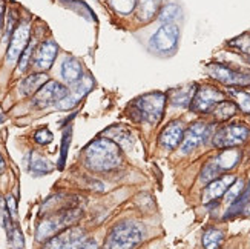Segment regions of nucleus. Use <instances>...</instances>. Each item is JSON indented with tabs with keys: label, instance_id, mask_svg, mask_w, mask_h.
Returning <instances> with one entry per match:
<instances>
[{
	"label": "nucleus",
	"instance_id": "f257e3e1",
	"mask_svg": "<svg viewBox=\"0 0 250 249\" xmlns=\"http://www.w3.org/2000/svg\"><path fill=\"white\" fill-rule=\"evenodd\" d=\"M84 163L91 171H111L122 165L120 146L111 138L102 137L94 140L84 149Z\"/></svg>",
	"mask_w": 250,
	"mask_h": 249
},
{
	"label": "nucleus",
	"instance_id": "f03ea898",
	"mask_svg": "<svg viewBox=\"0 0 250 249\" xmlns=\"http://www.w3.org/2000/svg\"><path fill=\"white\" fill-rule=\"evenodd\" d=\"M166 106V94L165 92H149L138 97L130 106V114L137 120L145 122L149 125H157L161 122L163 113Z\"/></svg>",
	"mask_w": 250,
	"mask_h": 249
},
{
	"label": "nucleus",
	"instance_id": "7ed1b4c3",
	"mask_svg": "<svg viewBox=\"0 0 250 249\" xmlns=\"http://www.w3.org/2000/svg\"><path fill=\"white\" fill-rule=\"evenodd\" d=\"M145 239V229L135 222H123L114 226L107 235L106 249H135Z\"/></svg>",
	"mask_w": 250,
	"mask_h": 249
},
{
	"label": "nucleus",
	"instance_id": "20e7f679",
	"mask_svg": "<svg viewBox=\"0 0 250 249\" xmlns=\"http://www.w3.org/2000/svg\"><path fill=\"white\" fill-rule=\"evenodd\" d=\"M180 40V28L173 23H167L158 28V31L149 40V49L157 52L160 56L173 54L178 46Z\"/></svg>",
	"mask_w": 250,
	"mask_h": 249
},
{
	"label": "nucleus",
	"instance_id": "39448f33",
	"mask_svg": "<svg viewBox=\"0 0 250 249\" xmlns=\"http://www.w3.org/2000/svg\"><path fill=\"white\" fill-rule=\"evenodd\" d=\"M250 137V129L246 125L233 123L221 128L213 136V145L220 149L235 148L238 145H243L246 140Z\"/></svg>",
	"mask_w": 250,
	"mask_h": 249
},
{
	"label": "nucleus",
	"instance_id": "423d86ee",
	"mask_svg": "<svg viewBox=\"0 0 250 249\" xmlns=\"http://www.w3.org/2000/svg\"><path fill=\"white\" fill-rule=\"evenodd\" d=\"M208 72L212 79L218 80L227 86H249L250 85V72L235 69L223 63H210Z\"/></svg>",
	"mask_w": 250,
	"mask_h": 249
},
{
	"label": "nucleus",
	"instance_id": "0eeeda50",
	"mask_svg": "<svg viewBox=\"0 0 250 249\" xmlns=\"http://www.w3.org/2000/svg\"><path fill=\"white\" fill-rule=\"evenodd\" d=\"M68 92L69 90L64 88L62 83L56 80H48L32 97V106L39 108V110H43V108H48L52 105L56 106Z\"/></svg>",
	"mask_w": 250,
	"mask_h": 249
},
{
	"label": "nucleus",
	"instance_id": "6e6552de",
	"mask_svg": "<svg viewBox=\"0 0 250 249\" xmlns=\"http://www.w3.org/2000/svg\"><path fill=\"white\" fill-rule=\"evenodd\" d=\"M223 100H226V97L220 90L213 88V86H201L193 94V99L190 102V110L193 113L204 114L212 111Z\"/></svg>",
	"mask_w": 250,
	"mask_h": 249
},
{
	"label": "nucleus",
	"instance_id": "1a4fd4ad",
	"mask_svg": "<svg viewBox=\"0 0 250 249\" xmlns=\"http://www.w3.org/2000/svg\"><path fill=\"white\" fill-rule=\"evenodd\" d=\"M77 212L74 211H64L60 212L57 215H52V217L46 219L45 222H42L39 229H37V239L39 240H46L49 237H52L56 232L62 231L63 228H66L68 225H71L72 222H75L79 219Z\"/></svg>",
	"mask_w": 250,
	"mask_h": 249
},
{
	"label": "nucleus",
	"instance_id": "9d476101",
	"mask_svg": "<svg viewBox=\"0 0 250 249\" xmlns=\"http://www.w3.org/2000/svg\"><path fill=\"white\" fill-rule=\"evenodd\" d=\"M29 36H31L29 23L28 22H20L9 39V46L6 51V59L9 62H17L20 59L21 52L29 45Z\"/></svg>",
	"mask_w": 250,
	"mask_h": 249
},
{
	"label": "nucleus",
	"instance_id": "9b49d317",
	"mask_svg": "<svg viewBox=\"0 0 250 249\" xmlns=\"http://www.w3.org/2000/svg\"><path fill=\"white\" fill-rule=\"evenodd\" d=\"M210 137V126L208 123H193L186 133H184L183 142H181V153L189 154L193 149H197L200 145L208 142Z\"/></svg>",
	"mask_w": 250,
	"mask_h": 249
},
{
	"label": "nucleus",
	"instance_id": "f8f14e48",
	"mask_svg": "<svg viewBox=\"0 0 250 249\" xmlns=\"http://www.w3.org/2000/svg\"><path fill=\"white\" fill-rule=\"evenodd\" d=\"M86 240L88 239H86L84 231L79 228H71L52 237L45 245V249H80Z\"/></svg>",
	"mask_w": 250,
	"mask_h": 249
},
{
	"label": "nucleus",
	"instance_id": "ddd939ff",
	"mask_svg": "<svg viewBox=\"0 0 250 249\" xmlns=\"http://www.w3.org/2000/svg\"><path fill=\"white\" fill-rule=\"evenodd\" d=\"M92 86H94V80L89 77V75H83L77 83L72 85L71 92H68L66 95H64L63 99L56 105V108L57 110H62V111H68V110H71V108L77 106L83 97L92 90Z\"/></svg>",
	"mask_w": 250,
	"mask_h": 249
},
{
	"label": "nucleus",
	"instance_id": "4468645a",
	"mask_svg": "<svg viewBox=\"0 0 250 249\" xmlns=\"http://www.w3.org/2000/svg\"><path fill=\"white\" fill-rule=\"evenodd\" d=\"M57 54H59L57 43L52 39L45 40L36 51V56H34L36 68L40 71H48L52 67V63H54V60H56Z\"/></svg>",
	"mask_w": 250,
	"mask_h": 249
},
{
	"label": "nucleus",
	"instance_id": "2eb2a0df",
	"mask_svg": "<svg viewBox=\"0 0 250 249\" xmlns=\"http://www.w3.org/2000/svg\"><path fill=\"white\" fill-rule=\"evenodd\" d=\"M236 179L232 176V174H227V176H223L220 179H215L213 181H210L208 186H206L204 192H203V200L204 203H210L216 199H220L221 196L227 192L232 186V183L235 181Z\"/></svg>",
	"mask_w": 250,
	"mask_h": 249
},
{
	"label": "nucleus",
	"instance_id": "dca6fc26",
	"mask_svg": "<svg viewBox=\"0 0 250 249\" xmlns=\"http://www.w3.org/2000/svg\"><path fill=\"white\" fill-rule=\"evenodd\" d=\"M184 137V126L181 122L169 123L160 136V143L165 149H175Z\"/></svg>",
	"mask_w": 250,
	"mask_h": 249
},
{
	"label": "nucleus",
	"instance_id": "f3484780",
	"mask_svg": "<svg viewBox=\"0 0 250 249\" xmlns=\"http://www.w3.org/2000/svg\"><path fill=\"white\" fill-rule=\"evenodd\" d=\"M60 72H62L63 80L66 83H69V85L77 83L83 77L82 63L77 59H74V57H66L63 60Z\"/></svg>",
	"mask_w": 250,
	"mask_h": 249
},
{
	"label": "nucleus",
	"instance_id": "a211bd4d",
	"mask_svg": "<svg viewBox=\"0 0 250 249\" xmlns=\"http://www.w3.org/2000/svg\"><path fill=\"white\" fill-rule=\"evenodd\" d=\"M241 160V151L240 149H224L223 153L213 158V163L218 166L221 172L229 171L238 165V161Z\"/></svg>",
	"mask_w": 250,
	"mask_h": 249
},
{
	"label": "nucleus",
	"instance_id": "6ab92c4d",
	"mask_svg": "<svg viewBox=\"0 0 250 249\" xmlns=\"http://www.w3.org/2000/svg\"><path fill=\"white\" fill-rule=\"evenodd\" d=\"M28 169L34 176H45L54 169V165L45 157H42L36 153H29V160H28Z\"/></svg>",
	"mask_w": 250,
	"mask_h": 249
},
{
	"label": "nucleus",
	"instance_id": "aec40b11",
	"mask_svg": "<svg viewBox=\"0 0 250 249\" xmlns=\"http://www.w3.org/2000/svg\"><path fill=\"white\" fill-rule=\"evenodd\" d=\"M46 82H48V77L45 74H42V72L31 74L20 83V91L23 95H31V94L37 92Z\"/></svg>",
	"mask_w": 250,
	"mask_h": 249
},
{
	"label": "nucleus",
	"instance_id": "412c9836",
	"mask_svg": "<svg viewBox=\"0 0 250 249\" xmlns=\"http://www.w3.org/2000/svg\"><path fill=\"white\" fill-rule=\"evenodd\" d=\"M160 8V0H137V14L141 22H150Z\"/></svg>",
	"mask_w": 250,
	"mask_h": 249
},
{
	"label": "nucleus",
	"instance_id": "4be33fe9",
	"mask_svg": "<svg viewBox=\"0 0 250 249\" xmlns=\"http://www.w3.org/2000/svg\"><path fill=\"white\" fill-rule=\"evenodd\" d=\"M193 86H184V88H177V90H172L169 92L170 97V103L173 106H190V102L193 99V94H195Z\"/></svg>",
	"mask_w": 250,
	"mask_h": 249
},
{
	"label": "nucleus",
	"instance_id": "5701e85b",
	"mask_svg": "<svg viewBox=\"0 0 250 249\" xmlns=\"http://www.w3.org/2000/svg\"><path fill=\"white\" fill-rule=\"evenodd\" d=\"M106 134L109 136L107 138H111L112 142H115L120 148H130L134 143L132 134L123 128H111V129H107Z\"/></svg>",
	"mask_w": 250,
	"mask_h": 249
},
{
	"label": "nucleus",
	"instance_id": "b1692460",
	"mask_svg": "<svg viewBox=\"0 0 250 249\" xmlns=\"http://www.w3.org/2000/svg\"><path fill=\"white\" fill-rule=\"evenodd\" d=\"M223 242H224V234H223V231L216 229V228H209L203 234L204 249H220Z\"/></svg>",
	"mask_w": 250,
	"mask_h": 249
},
{
	"label": "nucleus",
	"instance_id": "393cba45",
	"mask_svg": "<svg viewBox=\"0 0 250 249\" xmlns=\"http://www.w3.org/2000/svg\"><path fill=\"white\" fill-rule=\"evenodd\" d=\"M212 114L215 115L216 120H220V122L229 120L230 117H233L236 114V105L229 100H223L213 108Z\"/></svg>",
	"mask_w": 250,
	"mask_h": 249
},
{
	"label": "nucleus",
	"instance_id": "a878e982",
	"mask_svg": "<svg viewBox=\"0 0 250 249\" xmlns=\"http://www.w3.org/2000/svg\"><path fill=\"white\" fill-rule=\"evenodd\" d=\"M6 226V231H8V242H9V246L11 249H23L25 246V242H23V235H21L20 229L17 226H11V222H9V215L5 217V223Z\"/></svg>",
	"mask_w": 250,
	"mask_h": 249
},
{
	"label": "nucleus",
	"instance_id": "bb28decb",
	"mask_svg": "<svg viewBox=\"0 0 250 249\" xmlns=\"http://www.w3.org/2000/svg\"><path fill=\"white\" fill-rule=\"evenodd\" d=\"M180 16H181V8L177 3H167L166 6L161 8L158 19L165 25H167V23H173L177 19H180Z\"/></svg>",
	"mask_w": 250,
	"mask_h": 249
},
{
	"label": "nucleus",
	"instance_id": "cd10ccee",
	"mask_svg": "<svg viewBox=\"0 0 250 249\" xmlns=\"http://www.w3.org/2000/svg\"><path fill=\"white\" fill-rule=\"evenodd\" d=\"M229 46L233 48L238 52L246 54V56H250V32H244V34L230 40Z\"/></svg>",
	"mask_w": 250,
	"mask_h": 249
},
{
	"label": "nucleus",
	"instance_id": "c85d7f7f",
	"mask_svg": "<svg viewBox=\"0 0 250 249\" xmlns=\"http://www.w3.org/2000/svg\"><path fill=\"white\" fill-rule=\"evenodd\" d=\"M244 192V181L243 180H235L232 183V186L227 189V192L224 194V202L227 204L233 203L238 197L241 196V194Z\"/></svg>",
	"mask_w": 250,
	"mask_h": 249
},
{
	"label": "nucleus",
	"instance_id": "c756f323",
	"mask_svg": "<svg viewBox=\"0 0 250 249\" xmlns=\"http://www.w3.org/2000/svg\"><path fill=\"white\" fill-rule=\"evenodd\" d=\"M221 174V171L218 169V166H216L213 163V160H210L209 163H206L203 171H201V181L204 183H210L213 181L215 179H218V176Z\"/></svg>",
	"mask_w": 250,
	"mask_h": 249
},
{
	"label": "nucleus",
	"instance_id": "7c9ffc66",
	"mask_svg": "<svg viewBox=\"0 0 250 249\" xmlns=\"http://www.w3.org/2000/svg\"><path fill=\"white\" fill-rule=\"evenodd\" d=\"M112 8L120 14H130L137 6V0H109Z\"/></svg>",
	"mask_w": 250,
	"mask_h": 249
},
{
	"label": "nucleus",
	"instance_id": "2f4dec72",
	"mask_svg": "<svg viewBox=\"0 0 250 249\" xmlns=\"http://www.w3.org/2000/svg\"><path fill=\"white\" fill-rule=\"evenodd\" d=\"M71 133H72L71 126H68L66 131L63 133V140H62V153H60V160H59V168H60V169H63L64 161H66L68 148H69V145H71Z\"/></svg>",
	"mask_w": 250,
	"mask_h": 249
},
{
	"label": "nucleus",
	"instance_id": "473e14b6",
	"mask_svg": "<svg viewBox=\"0 0 250 249\" xmlns=\"http://www.w3.org/2000/svg\"><path fill=\"white\" fill-rule=\"evenodd\" d=\"M232 94H233V97H235V100H236L238 106L241 108V111L250 114V92L233 91Z\"/></svg>",
	"mask_w": 250,
	"mask_h": 249
},
{
	"label": "nucleus",
	"instance_id": "72a5a7b5",
	"mask_svg": "<svg viewBox=\"0 0 250 249\" xmlns=\"http://www.w3.org/2000/svg\"><path fill=\"white\" fill-rule=\"evenodd\" d=\"M32 51H34V45L29 43V45L25 48V51L21 52V56L19 59V71L20 72H25L28 65H29V60H31V56H32Z\"/></svg>",
	"mask_w": 250,
	"mask_h": 249
},
{
	"label": "nucleus",
	"instance_id": "f704fd0d",
	"mask_svg": "<svg viewBox=\"0 0 250 249\" xmlns=\"http://www.w3.org/2000/svg\"><path fill=\"white\" fill-rule=\"evenodd\" d=\"M52 138H54V136H52V133L49 131L48 128L39 129V131L36 133V136H34V140L39 145H48V143L52 142Z\"/></svg>",
	"mask_w": 250,
	"mask_h": 249
},
{
	"label": "nucleus",
	"instance_id": "c9c22d12",
	"mask_svg": "<svg viewBox=\"0 0 250 249\" xmlns=\"http://www.w3.org/2000/svg\"><path fill=\"white\" fill-rule=\"evenodd\" d=\"M6 208L9 211L11 219H16V215H17V204H16V200H14L13 196H8L6 197Z\"/></svg>",
	"mask_w": 250,
	"mask_h": 249
},
{
	"label": "nucleus",
	"instance_id": "e433bc0d",
	"mask_svg": "<svg viewBox=\"0 0 250 249\" xmlns=\"http://www.w3.org/2000/svg\"><path fill=\"white\" fill-rule=\"evenodd\" d=\"M3 17H5V0H0V29L3 26Z\"/></svg>",
	"mask_w": 250,
	"mask_h": 249
},
{
	"label": "nucleus",
	"instance_id": "4c0bfd02",
	"mask_svg": "<svg viewBox=\"0 0 250 249\" xmlns=\"http://www.w3.org/2000/svg\"><path fill=\"white\" fill-rule=\"evenodd\" d=\"M5 171V160H3V157H2V154H0V174Z\"/></svg>",
	"mask_w": 250,
	"mask_h": 249
},
{
	"label": "nucleus",
	"instance_id": "58836bf2",
	"mask_svg": "<svg viewBox=\"0 0 250 249\" xmlns=\"http://www.w3.org/2000/svg\"><path fill=\"white\" fill-rule=\"evenodd\" d=\"M5 122V115H2V114H0V125H2Z\"/></svg>",
	"mask_w": 250,
	"mask_h": 249
},
{
	"label": "nucleus",
	"instance_id": "ea45409f",
	"mask_svg": "<svg viewBox=\"0 0 250 249\" xmlns=\"http://www.w3.org/2000/svg\"><path fill=\"white\" fill-rule=\"evenodd\" d=\"M249 194H250V186H249Z\"/></svg>",
	"mask_w": 250,
	"mask_h": 249
}]
</instances>
